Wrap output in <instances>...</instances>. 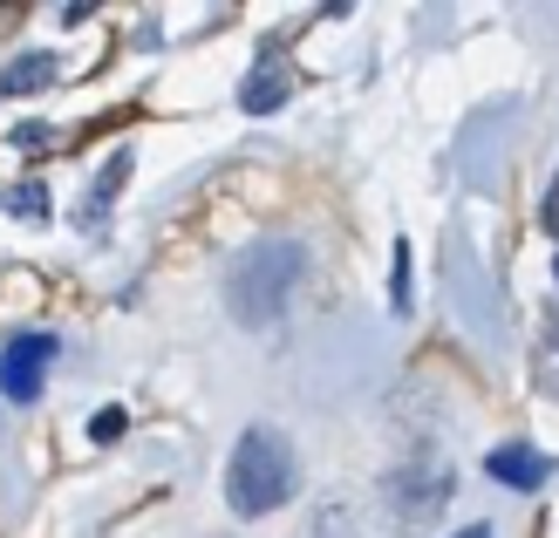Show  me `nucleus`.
Masks as SVG:
<instances>
[{
	"label": "nucleus",
	"mask_w": 559,
	"mask_h": 538,
	"mask_svg": "<svg viewBox=\"0 0 559 538\" xmlns=\"http://www.w3.org/2000/svg\"><path fill=\"white\" fill-rule=\"evenodd\" d=\"M123 422H130V416H123L117 403H109V409H96V422H90V437H96V443H117V437H123Z\"/></svg>",
	"instance_id": "obj_11"
},
{
	"label": "nucleus",
	"mask_w": 559,
	"mask_h": 538,
	"mask_svg": "<svg viewBox=\"0 0 559 538\" xmlns=\"http://www.w3.org/2000/svg\"><path fill=\"white\" fill-rule=\"evenodd\" d=\"M287 96H294V69H287V55H280V48H260V62H253V75H246L239 103L253 109V117H266V109H280Z\"/></svg>",
	"instance_id": "obj_6"
},
{
	"label": "nucleus",
	"mask_w": 559,
	"mask_h": 538,
	"mask_svg": "<svg viewBox=\"0 0 559 538\" xmlns=\"http://www.w3.org/2000/svg\"><path fill=\"white\" fill-rule=\"evenodd\" d=\"M546 225H552V239H559V178L546 184Z\"/></svg>",
	"instance_id": "obj_13"
},
{
	"label": "nucleus",
	"mask_w": 559,
	"mask_h": 538,
	"mask_svg": "<svg viewBox=\"0 0 559 538\" xmlns=\"http://www.w3.org/2000/svg\"><path fill=\"white\" fill-rule=\"evenodd\" d=\"M0 212L41 225V218H48V184H35V178H27V184H8V191H0Z\"/></svg>",
	"instance_id": "obj_10"
},
{
	"label": "nucleus",
	"mask_w": 559,
	"mask_h": 538,
	"mask_svg": "<svg viewBox=\"0 0 559 538\" xmlns=\"http://www.w3.org/2000/svg\"><path fill=\"white\" fill-rule=\"evenodd\" d=\"M485 470L506 491H546L552 485V457H546V450H533V443H498L491 457H485Z\"/></svg>",
	"instance_id": "obj_5"
},
{
	"label": "nucleus",
	"mask_w": 559,
	"mask_h": 538,
	"mask_svg": "<svg viewBox=\"0 0 559 538\" xmlns=\"http://www.w3.org/2000/svg\"><path fill=\"white\" fill-rule=\"evenodd\" d=\"M294 477H300L294 443L280 437V430H266V422H253V430L233 443V464H226V504H233L239 518H266V512H280V504L294 498Z\"/></svg>",
	"instance_id": "obj_2"
},
{
	"label": "nucleus",
	"mask_w": 559,
	"mask_h": 538,
	"mask_svg": "<svg viewBox=\"0 0 559 538\" xmlns=\"http://www.w3.org/2000/svg\"><path fill=\"white\" fill-rule=\"evenodd\" d=\"M307 273V252L294 239H260L239 252V266L226 273V307L239 327H273L280 314H287V300L300 287Z\"/></svg>",
	"instance_id": "obj_1"
},
{
	"label": "nucleus",
	"mask_w": 559,
	"mask_h": 538,
	"mask_svg": "<svg viewBox=\"0 0 559 538\" xmlns=\"http://www.w3.org/2000/svg\"><path fill=\"white\" fill-rule=\"evenodd\" d=\"M48 361H55V334H41V327L14 334V342L0 348V395H8V403H35Z\"/></svg>",
	"instance_id": "obj_3"
},
{
	"label": "nucleus",
	"mask_w": 559,
	"mask_h": 538,
	"mask_svg": "<svg viewBox=\"0 0 559 538\" xmlns=\"http://www.w3.org/2000/svg\"><path fill=\"white\" fill-rule=\"evenodd\" d=\"M389 504H396V518H409V525L437 518L443 504H451V470H443V464L396 470V477H389Z\"/></svg>",
	"instance_id": "obj_4"
},
{
	"label": "nucleus",
	"mask_w": 559,
	"mask_h": 538,
	"mask_svg": "<svg viewBox=\"0 0 559 538\" xmlns=\"http://www.w3.org/2000/svg\"><path fill=\"white\" fill-rule=\"evenodd\" d=\"M457 538H491V525H471V531H457Z\"/></svg>",
	"instance_id": "obj_14"
},
{
	"label": "nucleus",
	"mask_w": 559,
	"mask_h": 538,
	"mask_svg": "<svg viewBox=\"0 0 559 538\" xmlns=\"http://www.w3.org/2000/svg\"><path fill=\"white\" fill-rule=\"evenodd\" d=\"M552 273H559V266H552Z\"/></svg>",
	"instance_id": "obj_16"
},
{
	"label": "nucleus",
	"mask_w": 559,
	"mask_h": 538,
	"mask_svg": "<svg viewBox=\"0 0 559 538\" xmlns=\"http://www.w3.org/2000/svg\"><path fill=\"white\" fill-rule=\"evenodd\" d=\"M123 184H130V151H117V157H109L103 171H96V184H90V198L75 205V225H82V232H96V225H103V212L117 205V191H123Z\"/></svg>",
	"instance_id": "obj_7"
},
{
	"label": "nucleus",
	"mask_w": 559,
	"mask_h": 538,
	"mask_svg": "<svg viewBox=\"0 0 559 538\" xmlns=\"http://www.w3.org/2000/svg\"><path fill=\"white\" fill-rule=\"evenodd\" d=\"M321 538H348V531H321Z\"/></svg>",
	"instance_id": "obj_15"
},
{
	"label": "nucleus",
	"mask_w": 559,
	"mask_h": 538,
	"mask_svg": "<svg viewBox=\"0 0 559 538\" xmlns=\"http://www.w3.org/2000/svg\"><path fill=\"white\" fill-rule=\"evenodd\" d=\"M396 314H409V239H396Z\"/></svg>",
	"instance_id": "obj_12"
},
{
	"label": "nucleus",
	"mask_w": 559,
	"mask_h": 538,
	"mask_svg": "<svg viewBox=\"0 0 559 538\" xmlns=\"http://www.w3.org/2000/svg\"><path fill=\"white\" fill-rule=\"evenodd\" d=\"M533 382L546 395H559V307H546L533 327Z\"/></svg>",
	"instance_id": "obj_9"
},
{
	"label": "nucleus",
	"mask_w": 559,
	"mask_h": 538,
	"mask_svg": "<svg viewBox=\"0 0 559 538\" xmlns=\"http://www.w3.org/2000/svg\"><path fill=\"white\" fill-rule=\"evenodd\" d=\"M48 82H55V55L27 48V55H14V62L0 69V96H35V89H48Z\"/></svg>",
	"instance_id": "obj_8"
}]
</instances>
